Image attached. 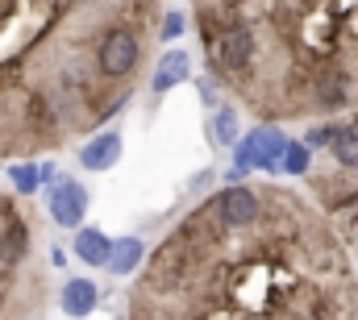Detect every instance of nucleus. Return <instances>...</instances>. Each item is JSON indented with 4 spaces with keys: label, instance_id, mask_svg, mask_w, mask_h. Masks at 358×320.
<instances>
[{
    "label": "nucleus",
    "instance_id": "obj_7",
    "mask_svg": "<svg viewBox=\"0 0 358 320\" xmlns=\"http://www.w3.org/2000/svg\"><path fill=\"white\" fill-rule=\"evenodd\" d=\"M59 308H63V317H71V320L92 317L100 308V287L92 279H67L63 291H59Z\"/></svg>",
    "mask_w": 358,
    "mask_h": 320
},
{
    "label": "nucleus",
    "instance_id": "obj_14",
    "mask_svg": "<svg viewBox=\"0 0 358 320\" xmlns=\"http://www.w3.org/2000/svg\"><path fill=\"white\" fill-rule=\"evenodd\" d=\"M8 179H13V187H17L21 196H34V191L42 187V175H38L34 162H13V166H8Z\"/></svg>",
    "mask_w": 358,
    "mask_h": 320
},
{
    "label": "nucleus",
    "instance_id": "obj_4",
    "mask_svg": "<svg viewBox=\"0 0 358 320\" xmlns=\"http://www.w3.org/2000/svg\"><path fill=\"white\" fill-rule=\"evenodd\" d=\"M283 146H287L283 129L259 125V129H250L246 138H238V146H234V166H242V170H279Z\"/></svg>",
    "mask_w": 358,
    "mask_h": 320
},
{
    "label": "nucleus",
    "instance_id": "obj_13",
    "mask_svg": "<svg viewBox=\"0 0 358 320\" xmlns=\"http://www.w3.org/2000/svg\"><path fill=\"white\" fill-rule=\"evenodd\" d=\"M279 170L304 179V175L313 170V150H308L304 142H287V146H283V159H279Z\"/></svg>",
    "mask_w": 358,
    "mask_h": 320
},
{
    "label": "nucleus",
    "instance_id": "obj_19",
    "mask_svg": "<svg viewBox=\"0 0 358 320\" xmlns=\"http://www.w3.org/2000/svg\"><path fill=\"white\" fill-rule=\"evenodd\" d=\"M50 262H55V266H67V254H63V249L55 245V249H50Z\"/></svg>",
    "mask_w": 358,
    "mask_h": 320
},
{
    "label": "nucleus",
    "instance_id": "obj_15",
    "mask_svg": "<svg viewBox=\"0 0 358 320\" xmlns=\"http://www.w3.org/2000/svg\"><path fill=\"white\" fill-rule=\"evenodd\" d=\"M334 133H338V121H317L300 142L308 146V150H329V142H334Z\"/></svg>",
    "mask_w": 358,
    "mask_h": 320
},
{
    "label": "nucleus",
    "instance_id": "obj_9",
    "mask_svg": "<svg viewBox=\"0 0 358 320\" xmlns=\"http://www.w3.org/2000/svg\"><path fill=\"white\" fill-rule=\"evenodd\" d=\"M142 262H146V245H142V238H117L113 241V249H108L104 270L117 275V279H129V275L142 270Z\"/></svg>",
    "mask_w": 358,
    "mask_h": 320
},
{
    "label": "nucleus",
    "instance_id": "obj_16",
    "mask_svg": "<svg viewBox=\"0 0 358 320\" xmlns=\"http://www.w3.org/2000/svg\"><path fill=\"white\" fill-rule=\"evenodd\" d=\"M183 29H187V13L183 8H167L163 21H159V38L163 42H176V38H183Z\"/></svg>",
    "mask_w": 358,
    "mask_h": 320
},
{
    "label": "nucleus",
    "instance_id": "obj_10",
    "mask_svg": "<svg viewBox=\"0 0 358 320\" xmlns=\"http://www.w3.org/2000/svg\"><path fill=\"white\" fill-rule=\"evenodd\" d=\"M108 249H113V238L96 225H80L76 229V258L84 266H104L108 262Z\"/></svg>",
    "mask_w": 358,
    "mask_h": 320
},
{
    "label": "nucleus",
    "instance_id": "obj_5",
    "mask_svg": "<svg viewBox=\"0 0 358 320\" xmlns=\"http://www.w3.org/2000/svg\"><path fill=\"white\" fill-rule=\"evenodd\" d=\"M46 208L55 217V225L63 229H80L84 217H88V187L71 175H59L50 187H46Z\"/></svg>",
    "mask_w": 358,
    "mask_h": 320
},
{
    "label": "nucleus",
    "instance_id": "obj_18",
    "mask_svg": "<svg viewBox=\"0 0 358 320\" xmlns=\"http://www.w3.org/2000/svg\"><path fill=\"white\" fill-rule=\"evenodd\" d=\"M38 175H42V183H46V187H50V183L59 179V170H55V162H42V166H38Z\"/></svg>",
    "mask_w": 358,
    "mask_h": 320
},
{
    "label": "nucleus",
    "instance_id": "obj_11",
    "mask_svg": "<svg viewBox=\"0 0 358 320\" xmlns=\"http://www.w3.org/2000/svg\"><path fill=\"white\" fill-rule=\"evenodd\" d=\"M329 154L338 170H358V117L355 121H338V133L329 142Z\"/></svg>",
    "mask_w": 358,
    "mask_h": 320
},
{
    "label": "nucleus",
    "instance_id": "obj_2",
    "mask_svg": "<svg viewBox=\"0 0 358 320\" xmlns=\"http://www.w3.org/2000/svg\"><path fill=\"white\" fill-rule=\"evenodd\" d=\"M308 196L325 212V221L346 241L350 258H358V170H308Z\"/></svg>",
    "mask_w": 358,
    "mask_h": 320
},
{
    "label": "nucleus",
    "instance_id": "obj_1",
    "mask_svg": "<svg viewBox=\"0 0 358 320\" xmlns=\"http://www.w3.org/2000/svg\"><path fill=\"white\" fill-rule=\"evenodd\" d=\"M134 320H358V270L325 212L279 183L250 225L196 204L142 262Z\"/></svg>",
    "mask_w": 358,
    "mask_h": 320
},
{
    "label": "nucleus",
    "instance_id": "obj_6",
    "mask_svg": "<svg viewBox=\"0 0 358 320\" xmlns=\"http://www.w3.org/2000/svg\"><path fill=\"white\" fill-rule=\"evenodd\" d=\"M121 150H125V142H121V133L117 129H104V133H96L92 142H84V150H80V166L84 170H113L117 162H121Z\"/></svg>",
    "mask_w": 358,
    "mask_h": 320
},
{
    "label": "nucleus",
    "instance_id": "obj_8",
    "mask_svg": "<svg viewBox=\"0 0 358 320\" xmlns=\"http://www.w3.org/2000/svg\"><path fill=\"white\" fill-rule=\"evenodd\" d=\"M187 75H192V54H187V50H167V54L159 59L155 75H150V92L163 96V92H171L179 83H187Z\"/></svg>",
    "mask_w": 358,
    "mask_h": 320
},
{
    "label": "nucleus",
    "instance_id": "obj_3",
    "mask_svg": "<svg viewBox=\"0 0 358 320\" xmlns=\"http://www.w3.org/2000/svg\"><path fill=\"white\" fill-rule=\"evenodd\" d=\"M96 71L108 83H134V75L142 71V29L113 25L96 46Z\"/></svg>",
    "mask_w": 358,
    "mask_h": 320
},
{
    "label": "nucleus",
    "instance_id": "obj_12",
    "mask_svg": "<svg viewBox=\"0 0 358 320\" xmlns=\"http://www.w3.org/2000/svg\"><path fill=\"white\" fill-rule=\"evenodd\" d=\"M238 108L234 104H217L213 108V142L217 146H238Z\"/></svg>",
    "mask_w": 358,
    "mask_h": 320
},
{
    "label": "nucleus",
    "instance_id": "obj_17",
    "mask_svg": "<svg viewBox=\"0 0 358 320\" xmlns=\"http://www.w3.org/2000/svg\"><path fill=\"white\" fill-rule=\"evenodd\" d=\"M196 87H200V100H204L208 108H217V104H221V100H217V92H221V87H217V80H213V75H200V83H196Z\"/></svg>",
    "mask_w": 358,
    "mask_h": 320
}]
</instances>
